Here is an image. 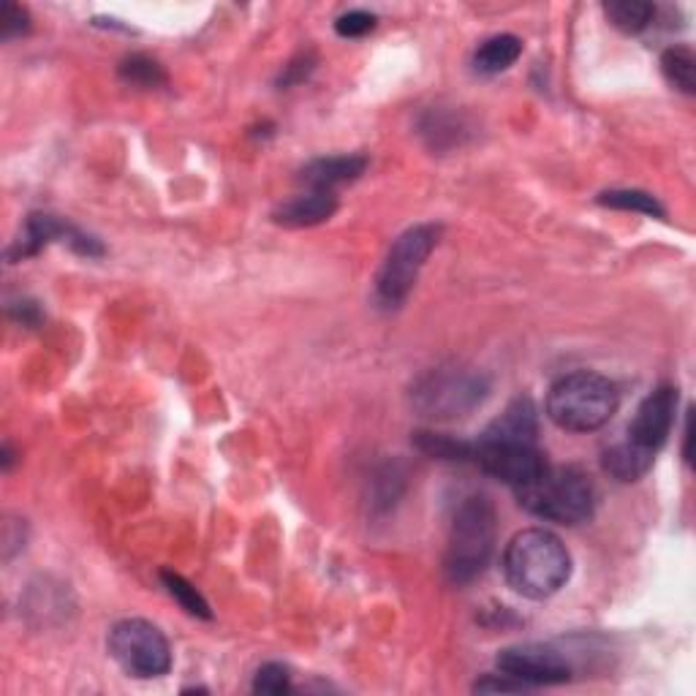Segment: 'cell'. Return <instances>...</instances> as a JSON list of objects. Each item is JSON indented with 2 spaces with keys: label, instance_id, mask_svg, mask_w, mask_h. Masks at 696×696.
Segmentation results:
<instances>
[{
  "label": "cell",
  "instance_id": "1",
  "mask_svg": "<svg viewBox=\"0 0 696 696\" xmlns=\"http://www.w3.org/2000/svg\"><path fill=\"white\" fill-rule=\"evenodd\" d=\"M503 576L520 596L541 599L555 596L567 588L571 576V555L561 539L544 528H526L515 533L503 550Z\"/></svg>",
  "mask_w": 696,
  "mask_h": 696
},
{
  "label": "cell",
  "instance_id": "2",
  "mask_svg": "<svg viewBox=\"0 0 696 696\" xmlns=\"http://www.w3.org/2000/svg\"><path fill=\"white\" fill-rule=\"evenodd\" d=\"M515 498L528 515L558 526H580L596 509L591 476L574 466H547L528 485L515 487Z\"/></svg>",
  "mask_w": 696,
  "mask_h": 696
},
{
  "label": "cell",
  "instance_id": "3",
  "mask_svg": "<svg viewBox=\"0 0 696 696\" xmlns=\"http://www.w3.org/2000/svg\"><path fill=\"white\" fill-rule=\"evenodd\" d=\"M490 395V378L471 365H442L422 373L412 384L408 401L430 422H457L471 416Z\"/></svg>",
  "mask_w": 696,
  "mask_h": 696
},
{
  "label": "cell",
  "instance_id": "4",
  "mask_svg": "<svg viewBox=\"0 0 696 696\" xmlns=\"http://www.w3.org/2000/svg\"><path fill=\"white\" fill-rule=\"evenodd\" d=\"M621 406V392L602 373L576 371L558 378L547 395V416L567 433H593Z\"/></svg>",
  "mask_w": 696,
  "mask_h": 696
},
{
  "label": "cell",
  "instance_id": "5",
  "mask_svg": "<svg viewBox=\"0 0 696 696\" xmlns=\"http://www.w3.org/2000/svg\"><path fill=\"white\" fill-rule=\"evenodd\" d=\"M496 507L490 498H466L455 511L446 541L444 571L451 585H471L476 576L485 574L496 552Z\"/></svg>",
  "mask_w": 696,
  "mask_h": 696
},
{
  "label": "cell",
  "instance_id": "6",
  "mask_svg": "<svg viewBox=\"0 0 696 696\" xmlns=\"http://www.w3.org/2000/svg\"><path fill=\"white\" fill-rule=\"evenodd\" d=\"M442 240V226L416 224L392 242L376 278V297L384 308H401L412 294L422 267Z\"/></svg>",
  "mask_w": 696,
  "mask_h": 696
},
{
  "label": "cell",
  "instance_id": "7",
  "mask_svg": "<svg viewBox=\"0 0 696 696\" xmlns=\"http://www.w3.org/2000/svg\"><path fill=\"white\" fill-rule=\"evenodd\" d=\"M106 647H110V656L134 677H160L172 669L169 642L158 626L142 617L115 623Z\"/></svg>",
  "mask_w": 696,
  "mask_h": 696
},
{
  "label": "cell",
  "instance_id": "8",
  "mask_svg": "<svg viewBox=\"0 0 696 696\" xmlns=\"http://www.w3.org/2000/svg\"><path fill=\"white\" fill-rule=\"evenodd\" d=\"M471 460L492 479L503 481L511 490L528 485L533 476L544 471L550 463L547 455L539 449V444H520V442H496V438H481L474 444Z\"/></svg>",
  "mask_w": 696,
  "mask_h": 696
},
{
  "label": "cell",
  "instance_id": "9",
  "mask_svg": "<svg viewBox=\"0 0 696 696\" xmlns=\"http://www.w3.org/2000/svg\"><path fill=\"white\" fill-rule=\"evenodd\" d=\"M498 669L526 688L561 686L571 681L567 656L547 645H515L498 653Z\"/></svg>",
  "mask_w": 696,
  "mask_h": 696
},
{
  "label": "cell",
  "instance_id": "10",
  "mask_svg": "<svg viewBox=\"0 0 696 696\" xmlns=\"http://www.w3.org/2000/svg\"><path fill=\"white\" fill-rule=\"evenodd\" d=\"M55 240L65 242L71 251L87 256V259H93V256H104V246H101L95 237L85 235V231L76 229V226H71L69 221H63V218L50 216V212H33L25 224V235H22L20 240L9 248V261L14 264V261L31 259V256L41 253L46 246H50V242H55Z\"/></svg>",
  "mask_w": 696,
  "mask_h": 696
},
{
  "label": "cell",
  "instance_id": "11",
  "mask_svg": "<svg viewBox=\"0 0 696 696\" xmlns=\"http://www.w3.org/2000/svg\"><path fill=\"white\" fill-rule=\"evenodd\" d=\"M677 419V389L675 386L664 384L656 386L645 401L636 408L634 419L629 422V433L626 442L640 446L642 451L656 457V451L662 449L669 438L672 427H675Z\"/></svg>",
  "mask_w": 696,
  "mask_h": 696
},
{
  "label": "cell",
  "instance_id": "12",
  "mask_svg": "<svg viewBox=\"0 0 696 696\" xmlns=\"http://www.w3.org/2000/svg\"><path fill=\"white\" fill-rule=\"evenodd\" d=\"M367 169L365 156H326L316 158L300 172V183L308 190H330L349 186V183L360 180Z\"/></svg>",
  "mask_w": 696,
  "mask_h": 696
},
{
  "label": "cell",
  "instance_id": "13",
  "mask_svg": "<svg viewBox=\"0 0 696 696\" xmlns=\"http://www.w3.org/2000/svg\"><path fill=\"white\" fill-rule=\"evenodd\" d=\"M337 210V196L330 190H305L291 199H285L272 218L276 224L289 226V229H308V226H319L330 221Z\"/></svg>",
  "mask_w": 696,
  "mask_h": 696
},
{
  "label": "cell",
  "instance_id": "14",
  "mask_svg": "<svg viewBox=\"0 0 696 696\" xmlns=\"http://www.w3.org/2000/svg\"><path fill=\"white\" fill-rule=\"evenodd\" d=\"M539 436V414L531 397H517L509 403L507 412L498 419L490 422L481 438H496V442H520V444H537Z\"/></svg>",
  "mask_w": 696,
  "mask_h": 696
},
{
  "label": "cell",
  "instance_id": "15",
  "mask_svg": "<svg viewBox=\"0 0 696 696\" xmlns=\"http://www.w3.org/2000/svg\"><path fill=\"white\" fill-rule=\"evenodd\" d=\"M522 55V41L511 33H501L487 39L479 50L474 52V71L485 76H496L501 71L511 69L517 58Z\"/></svg>",
  "mask_w": 696,
  "mask_h": 696
},
{
  "label": "cell",
  "instance_id": "16",
  "mask_svg": "<svg viewBox=\"0 0 696 696\" xmlns=\"http://www.w3.org/2000/svg\"><path fill=\"white\" fill-rule=\"evenodd\" d=\"M602 466L604 471L617 481H636L642 479L653 466V455L642 451L640 446L623 442L610 446V449L602 455Z\"/></svg>",
  "mask_w": 696,
  "mask_h": 696
},
{
  "label": "cell",
  "instance_id": "17",
  "mask_svg": "<svg viewBox=\"0 0 696 696\" xmlns=\"http://www.w3.org/2000/svg\"><path fill=\"white\" fill-rule=\"evenodd\" d=\"M604 14L617 31L634 35L651 25L656 9L653 3H642V0H612V3H604Z\"/></svg>",
  "mask_w": 696,
  "mask_h": 696
},
{
  "label": "cell",
  "instance_id": "18",
  "mask_svg": "<svg viewBox=\"0 0 696 696\" xmlns=\"http://www.w3.org/2000/svg\"><path fill=\"white\" fill-rule=\"evenodd\" d=\"M662 71L672 87L694 95L696 91V58L692 46H669L662 55Z\"/></svg>",
  "mask_w": 696,
  "mask_h": 696
},
{
  "label": "cell",
  "instance_id": "19",
  "mask_svg": "<svg viewBox=\"0 0 696 696\" xmlns=\"http://www.w3.org/2000/svg\"><path fill=\"white\" fill-rule=\"evenodd\" d=\"M599 205L612 207V210L642 212V216H651V218H664L666 216V210L662 207V201L656 199V196L647 194V190H636V188L604 190V194L599 196Z\"/></svg>",
  "mask_w": 696,
  "mask_h": 696
},
{
  "label": "cell",
  "instance_id": "20",
  "mask_svg": "<svg viewBox=\"0 0 696 696\" xmlns=\"http://www.w3.org/2000/svg\"><path fill=\"white\" fill-rule=\"evenodd\" d=\"M416 446H419L425 455L438 457V460H471L474 457V444L460 442L455 436H444V433H416L414 436Z\"/></svg>",
  "mask_w": 696,
  "mask_h": 696
},
{
  "label": "cell",
  "instance_id": "21",
  "mask_svg": "<svg viewBox=\"0 0 696 696\" xmlns=\"http://www.w3.org/2000/svg\"><path fill=\"white\" fill-rule=\"evenodd\" d=\"M160 582H164V588L169 591V596L175 599V602L180 604L183 610L190 612V615L210 621L212 617L210 604L205 602V596H201V593L196 591L194 585H190L186 576L175 574V571H160Z\"/></svg>",
  "mask_w": 696,
  "mask_h": 696
},
{
  "label": "cell",
  "instance_id": "22",
  "mask_svg": "<svg viewBox=\"0 0 696 696\" xmlns=\"http://www.w3.org/2000/svg\"><path fill=\"white\" fill-rule=\"evenodd\" d=\"M121 76L128 82V85L136 87H158L166 82L164 69L147 55H131L121 63Z\"/></svg>",
  "mask_w": 696,
  "mask_h": 696
},
{
  "label": "cell",
  "instance_id": "23",
  "mask_svg": "<svg viewBox=\"0 0 696 696\" xmlns=\"http://www.w3.org/2000/svg\"><path fill=\"white\" fill-rule=\"evenodd\" d=\"M253 692L256 694H267V696H281L285 692H291V675L283 664H264L259 666L253 677Z\"/></svg>",
  "mask_w": 696,
  "mask_h": 696
},
{
  "label": "cell",
  "instance_id": "24",
  "mask_svg": "<svg viewBox=\"0 0 696 696\" xmlns=\"http://www.w3.org/2000/svg\"><path fill=\"white\" fill-rule=\"evenodd\" d=\"M373 28H376V14L362 11V9L346 11V14L337 17V22H335V31L337 35H343V39H360V35L371 33Z\"/></svg>",
  "mask_w": 696,
  "mask_h": 696
},
{
  "label": "cell",
  "instance_id": "25",
  "mask_svg": "<svg viewBox=\"0 0 696 696\" xmlns=\"http://www.w3.org/2000/svg\"><path fill=\"white\" fill-rule=\"evenodd\" d=\"M28 31H31V17H28V11L17 3H3V11H0V35H3V41L25 35Z\"/></svg>",
  "mask_w": 696,
  "mask_h": 696
},
{
  "label": "cell",
  "instance_id": "26",
  "mask_svg": "<svg viewBox=\"0 0 696 696\" xmlns=\"http://www.w3.org/2000/svg\"><path fill=\"white\" fill-rule=\"evenodd\" d=\"M316 55L313 52H300V55L294 58V61H289L283 65L281 76H278V85L283 87H291V85H300V82H305L308 76L313 74V69H316Z\"/></svg>",
  "mask_w": 696,
  "mask_h": 696
},
{
  "label": "cell",
  "instance_id": "27",
  "mask_svg": "<svg viewBox=\"0 0 696 696\" xmlns=\"http://www.w3.org/2000/svg\"><path fill=\"white\" fill-rule=\"evenodd\" d=\"M474 692L476 694H520V692H528L522 683L511 681L509 675H485L479 677V681L474 683Z\"/></svg>",
  "mask_w": 696,
  "mask_h": 696
},
{
  "label": "cell",
  "instance_id": "28",
  "mask_svg": "<svg viewBox=\"0 0 696 696\" xmlns=\"http://www.w3.org/2000/svg\"><path fill=\"white\" fill-rule=\"evenodd\" d=\"M9 313L11 316H14L17 321H22V324H39V319H41V313H39V308L33 305V302H17V305H11L9 308Z\"/></svg>",
  "mask_w": 696,
  "mask_h": 696
},
{
  "label": "cell",
  "instance_id": "29",
  "mask_svg": "<svg viewBox=\"0 0 696 696\" xmlns=\"http://www.w3.org/2000/svg\"><path fill=\"white\" fill-rule=\"evenodd\" d=\"M0 466H3V471H11V466H14V451H11L9 444H3V457H0Z\"/></svg>",
  "mask_w": 696,
  "mask_h": 696
}]
</instances>
